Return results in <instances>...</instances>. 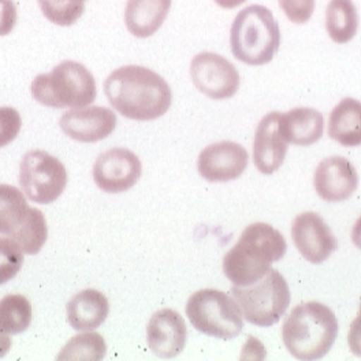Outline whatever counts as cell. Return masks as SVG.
Here are the masks:
<instances>
[{
    "label": "cell",
    "instance_id": "27",
    "mask_svg": "<svg viewBox=\"0 0 361 361\" xmlns=\"http://www.w3.org/2000/svg\"><path fill=\"white\" fill-rule=\"evenodd\" d=\"M23 119L13 107H0V148L13 142L20 135Z\"/></svg>",
    "mask_w": 361,
    "mask_h": 361
},
{
    "label": "cell",
    "instance_id": "8",
    "mask_svg": "<svg viewBox=\"0 0 361 361\" xmlns=\"http://www.w3.org/2000/svg\"><path fill=\"white\" fill-rule=\"evenodd\" d=\"M68 173L59 159L45 151H29L20 167V185L23 195L33 203L51 204L63 193Z\"/></svg>",
    "mask_w": 361,
    "mask_h": 361
},
{
    "label": "cell",
    "instance_id": "22",
    "mask_svg": "<svg viewBox=\"0 0 361 361\" xmlns=\"http://www.w3.org/2000/svg\"><path fill=\"white\" fill-rule=\"evenodd\" d=\"M359 23V13L352 0H330L326 10V29L334 43H349L357 33Z\"/></svg>",
    "mask_w": 361,
    "mask_h": 361
},
{
    "label": "cell",
    "instance_id": "14",
    "mask_svg": "<svg viewBox=\"0 0 361 361\" xmlns=\"http://www.w3.org/2000/svg\"><path fill=\"white\" fill-rule=\"evenodd\" d=\"M316 193L330 203L348 200L359 185L355 166L346 158L330 157L319 163L314 177Z\"/></svg>",
    "mask_w": 361,
    "mask_h": 361
},
{
    "label": "cell",
    "instance_id": "4",
    "mask_svg": "<svg viewBox=\"0 0 361 361\" xmlns=\"http://www.w3.org/2000/svg\"><path fill=\"white\" fill-rule=\"evenodd\" d=\"M281 44V32L270 8L253 4L231 25L230 48L235 59L250 66L270 63Z\"/></svg>",
    "mask_w": 361,
    "mask_h": 361
},
{
    "label": "cell",
    "instance_id": "29",
    "mask_svg": "<svg viewBox=\"0 0 361 361\" xmlns=\"http://www.w3.org/2000/svg\"><path fill=\"white\" fill-rule=\"evenodd\" d=\"M18 18L17 6L13 0H0V37L13 32Z\"/></svg>",
    "mask_w": 361,
    "mask_h": 361
},
{
    "label": "cell",
    "instance_id": "6",
    "mask_svg": "<svg viewBox=\"0 0 361 361\" xmlns=\"http://www.w3.org/2000/svg\"><path fill=\"white\" fill-rule=\"evenodd\" d=\"M243 317L260 327H271L285 315L290 304V290L279 271L271 269L263 278L248 286L231 288Z\"/></svg>",
    "mask_w": 361,
    "mask_h": 361
},
{
    "label": "cell",
    "instance_id": "28",
    "mask_svg": "<svg viewBox=\"0 0 361 361\" xmlns=\"http://www.w3.org/2000/svg\"><path fill=\"white\" fill-rule=\"evenodd\" d=\"M286 17L294 23H308L315 11V0H278Z\"/></svg>",
    "mask_w": 361,
    "mask_h": 361
},
{
    "label": "cell",
    "instance_id": "26",
    "mask_svg": "<svg viewBox=\"0 0 361 361\" xmlns=\"http://www.w3.org/2000/svg\"><path fill=\"white\" fill-rule=\"evenodd\" d=\"M23 250L11 238L0 237V285L11 281L23 269Z\"/></svg>",
    "mask_w": 361,
    "mask_h": 361
},
{
    "label": "cell",
    "instance_id": "33",
    "mask_svg": "<svg viewBox=\"0 0 361 361\" xmlns=\"http://www.w3.org/2000/svg\"><path fill=\"white\" fill-rule=\"evenodd\" d=\"M245 1H247V0H215V3H216L219 7L226 8V10L235 8V7L241 6V4L245 3Z\"/></svg>",
    "mask_w": 361,
    "mask_h": 361
},
{
    "label": "cell",
    "instance_id": "25",
    "mask_svg": "<svg viewBox=\"0 0 361 361\" xmlns=\"http://www.w3.org/2000/svg\"><path fill=\"white\" fill-rule=\"evenodd\" d=\"M49 23L59 26H70L77 23L85 7V0H37Z\"/></svg>",
    "mask_w": 361,
    "mask_h": 361
},
{
    "label": "cell",
    "instance_id": "18",
    "mask_svg": "<svg viewBox=\"0 0 361 361\" xmlns=\"http://www.w3.org/2000/svg\"><path fill=\"white\" fill-rule=\"evenodd\" d=\"M171 0H128L125 23L135 37L147 39L155 35L167 18Z\"/></svg>",
    "mask_w": 361,
    "mask_h": 361
},
{
    "label": "cell",
    "instance_id": "19",
    "mask_svg": "<svg viewBox=\"0 0 361 361\" xmlns=\"http://www.w3.org/2000/svg\"><path fill=\"white\" fill-rule=\"evenodd\" d=\"M281 129L289 144L308 147L322 138L324 119L317 110L298 107L288 114H282Z\"/></svg>",
    "mask_w": 361,
    "mask_h": 361
},
{
    "label": "cell",
    "instance_id": "10",
    "mask_svg": "<svg viewBox=\"0 0 361 361\" xmlns=\"http://www.w3.org/2000/svg\"><path fill=\"white\" fill-rule=\"evenodd\" d=\"M142 167L137 155L126 148L103 152L93 164V180L107 193H122L133 188Z\"/></svg>",
    "mask_w": 361,
    "mask_h": 361
},
{
    "label": "cell",
    "instance_id": "12",
    "mask_svg": "<svg viewBox=\"0 0 361 361\" xmlns=\"http://www.w3.org/2000/svg\"><path fill=\"white\" fill-rule=\"evenodd\" d=\"M247 149L231 141H221L204 148L197 160V169L204 180L228 182L243 176L248 166Z\"/></svg>",
    "mask_w": 361,
    "mask_h": 361
},
{
    "label": "cell",
    "instance_id": "23",
    "mask_svg": "<svg viewBox=\"0 0 361 361\" xmlns=\"http://www.w3.org/2000/svg\"><path fill=\"white\" fill-rule=\"evenodd\" d=\"M32 322V307L21 294H8L0 301V329L10 334L26 331Z\"/></svg>",
    "mask_w": 361,
    "mask_h": 361
},
{
    "label": "cell",
    "instance_id": "32",
    "mask_svg": "<svg viewBox=\"0 0 361 361\" xmlns=\"http://www.w3.org/2000/svg\"><path fill=\"white\" fill-rule=\"evenodd\" d=\"M352 241L357 248L361 249V216L352 228Z\"/></svg>",
    "mask_w": 361,
    "mask_h": 361
},
{
    "label": "cell",
    "instance_id": "20",
    "mask_svg": "<svg viewBox=\"0 0 361 361\" xmlns=\"http://www.w3.org/2000/svg\"><path fill=\"white\" fill-rule=\"evenodd\" d=\"M37 208H30L23 192L11 185H0V234L16 240L32 221Z\"/></svg>",
    "mask_w": 361,
    "mask_h": 361
},
{
    "label": "cell",
    "instance_id": "1",
    "mask_svg": "<svg viewBox=\"0 0 361 361\" xmlns=\"http://www.w3.org/2000/svg\"><path fill=\"white\" fill-rule=\"evenodd\" d=\"M114 109L133 121H155L169 111L173 93L158 73L142 66L116 68L104 82Z\"/></svg>",
    "mask_w": 361,
    "mask_h": 361
},
{
    "label": "cell",
    "instance_id": "7",
    "mask_svg": "<svg viewBox=\"0 0 361 361\" xmlns=\"http://www.w3.org/2000/svg\"><path fill=\"white\" fill-rule=\"evenodd\" d=\"M186 315L197 331L215 338H235L244 329L243 314L234 298L215 289H203L190 295Z\"/></svg>",
    "mask_w": 361,
    "mask_h": 361
},
{
    "label": "cell",
    "instance_id": "30",
    "mask_svg": "<svg viewBox=\"0 0 361 361\" xmlns=\"http://www.w3.org/2000/svg\"><path fill=\"white\" fill-rule=\"evenodd\" d=\"M348 343H349L350 352L355 356L361 357V304L359 315L356 316V319L350 324V330H349V336H348Z\"/></svg>",
    "mask_w": 361,
    "mask_h": 361
},
{
    "label": "cell",
    "instance_id": "15",
    "mask_svg": "<svg viewBox=\"0 0 361 361\" xmlns=\"http://www.w3.org/2000/svg\"><path fill=\"white\" fill-rule=\"evenodd\" d=\"M63 133L78 142H97L113 135L116 115L113 110L94 106L71 109L59 121Z\"/></svg>",
    "mask_w": 361,
    "mask_h": 361
},
{
    "label": "cell",
    "instance_id": "31",
    "mask_svg": "<svg viewBox=\"0 0 361 361\" xmlns=\"http://www.w3.org/2000/svg\"><path fill=\"white\" fill-rule=\"evenodd\" d=\"M11 349V338H10V334L4 333L1 329H0V359L4 357L8 350Z\"/></svg>",
    "mask_w": 361,
    "mask_h": 361
},
{
    "label": "cell",
    "instance_id": "2",
    "mask_svg": "<svg viewBox=\"0 0 361 361\" xmlns=\"http://www.w3.org/2000/svg\"><path fill=\"white\" fill-rule=\"evenodd\" d=\"M288 249L283 235L267 224L249 225L238 243L226 253L224 272L237 286L257 282L281 260Z\"/></svg>",
    "mask_w": 361,
    "mask_h": 361
},
{
    "label": "cell",
    "instance_id": "16",
    "mask_svg": "<svg viewBox=\"0 0 361 361\" xmlns=\"http://www.w3.org/2000/svg\"><path fill=\"white\" fill-rule=\"evenodd\" d=\"M188 330L183 317L174 310L155 312L147 327V342L149 349L161 359H173L183 350Z\"/></svg>",
    "mask_w": 361,
    "mask_h": 361
},
{
    "label": "cell",
    "instance_id": "13",
    "mask_svg": "<svg viewBox=\"0 0 361 361\" xmlns=\"http://www.w3.org/2000/svg\"><path fill=\"white\" fill-rule=\"evenodd\" d=\"M281 113L267 114L255 132L253 163L264 176L279 170L288 154L289 142L281 129Z\"/></svg>",
    "mask_w": 361,
    "mask_h": 361
},
{
    "label": "cell",
    "instance_id": "21",
    "mask_svg": "<svg viewBox=\"0 0 361 361\" xmlns=\"http://www.w3.org/2000/svg\"><path fill=\"white\" fill-rule=\"evenodd\" d=\"M329 135L343 147L361 145V102L346 97L330 114Z\"/></svg>",
    "mask_w": 361,
    "mask_h": 361
},
{
    "label": "cell",
    "instance_id": "17",
    "mask_svg": "<svg viewBox=\"0 0 361 361\" xmlns=\"http://www.w3.org/2000/svg\"><path fill=\"white\" fill-rule=\"evenodd\" d=\"M68 320L77 331H92L100 327L110 312L109 300L102 292L87 289L68 302Z\"/></svg>",
    "mask_w": 361,
    "mask_h": 361
},
{
    "label": "cell",
    "instance_id": "3",
    "mask_svg": "<svg viewBox=\"0 0 361 361\" xmlns=\"http://www.w3.org/2000/svg\"><path fill=\"white\" fill-rule=\"evenodd\" d=\"M338 320L330 307L311 301L300 304L286 317L282 339L290 355L302 361L319 360L333 348Z\"/></svg>",
    "mask_w": 361,
    "mask_h": 361
},
{
    "label": "cell",
    "instance_id": "5",
    "mask_svg": "<svg viewBox=\"0 0 361 361\" xmlns=\"http://www.w3.org/2000/svg\"><path fill=\"white\" fill-rule=\"evenodd\" d=\"M30 92L33 99L51 109H82L92 104L97 96L96 81L84 65L65 61L51 73L37 75Z\"/></svg>",
    "mask_w": 361,
    "mask_h": 361
},
{
    "label": "cell",
    "instance_id": "11",
    "mask_svg": "<svg viewBox=\"0 0 361 361\" xmlns=\"http://www.w3.org/2000/svg\"><path fill=\"white\" fill-rule=\"evenodd\" d=\"M292 237L301 256L312 264L326 262L338 248L336 235L316 212H304L294 219Z\"/></svg>",
    "mask_w": 361,
    "mask_h": 361
},
{
    "label": "cell",
    "instance_id": "24",
    "mask_svg": "<svg viewBox=\"0 0 361 361\" xmlns=\"http://www.w3.org/2000/svg\"><path fill=\"white\" fill-rule=\"evenodd\" d=\"M107 346L103 337L97 333H85L70 339L58 360H103Z\"/></svg>",
    "mask_w": 361,
    "mask_h": 361
},
{
    "label": "cell",
    "instance_id": "9",
    "mask_svg": "<svg viewBox=\"0 0 361 361\" xmlns=\"http://www.w3.org/2000/svg\"><path fill=\"white\" fill-rule=\"evenodd\" d=\"M190 77L197 90L209 99H230L240 88V74L234 65L215 52H200L192 59Z\"/></svg>",
    "mask_w": 361,
    "mask_h": 361
}]
</instances>
